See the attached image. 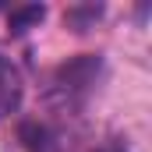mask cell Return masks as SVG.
<instances>
[{"mask_svg": "<svg viewBox=\"0 0 152 152\" xmlns=\"http://www.w3.org/2000/svg\"><path fill=\"white\" fill-rule=\"evenodd\" d=\"M99 71H103V60L92 57V53L60 64L53 71V81H50V99H57L64 110H78L92 96V88L99 81Z\"/></svg>", "mask_w": 152, "mask_h": 152, "instance_id": "obj_1", "label": "cell"}, {"mask_svg": "<svg viewBox=\"0 0 152 152\" xmlns=\"http://www.w3.org/2000/svg\"><path fill=\"white\" fill-rule=\"evenodd\" d=\"M21 96H25L21 71H18L7 57H0V120H4V117H11V113H18Z\"/></svg>", "mask_w": 152, "mask_h": 152, "instance_id": "obj_2", "label": "cell"}, {"mask_svg": "<svg viewBox=\"0 0 152 152\" xmlns=\"http://www.w3.org/2000/svg\"><path fill=\"white\" fill-rule=\"evenodd\" d=\"M46 18V7L42 4H25V7H14L11 14H7V28H11V36H25L32 25H39Z\"/></svg>", "mask_w": 152, "mask_h": 152, "instance_id": "obj_3", "label": "cell"}, {"mask_svg": "<svg viewBox=\"0 0 152 152\" xmlns=\"http://www.w3.org/2000/svg\"><path fill=\"white\" fill-rule=\"evenodd\" d=\"M99 14H103V7H71L64 21H67L75 32H85V28H88V21H96Z\"/></svg>", "mask_w": 152, "mask_h": 152, "instance_id": "obj_4", "label": "cell"}]
</instances>
